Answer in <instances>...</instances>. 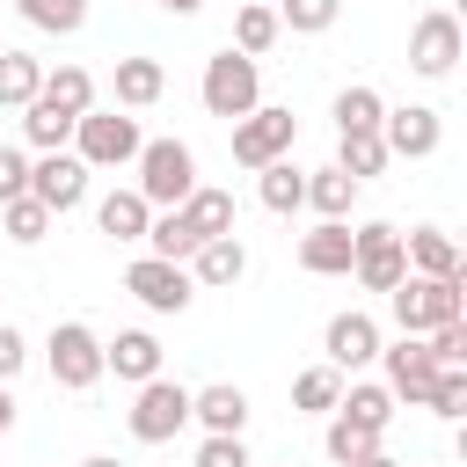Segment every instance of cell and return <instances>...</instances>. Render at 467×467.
I'll return each instance as SVG.
<instances>
[{
	"label": "cell",
	"mask_w": 467,
	"mask_h": 467,
	"mask_svg": "<svg viewBox=\"0 0 467 467\" xmlns=\"http://www.w3.org/2000/svg\"><path fill=\"white\" fill-rule=\"evenodd\" d=\"M7 423H15V394L0 387V431H7Z\"/></svg>",
	"instance_id": "f6af8a7d"
},
{
	"label": "cell",
	"mask_w": 467,
	"mask_h": 467,
	"mask_svg": "<svg viewBox=\"0 0 467 467\" xmlns=\"http://www.w3.org/2000/svg\"><path fill=\"white\" fill-rule=\"evenodd\" d=\"M321 445H328V460H336V467H358V460L379 445V431H365V423H350V416L336 409V423H328V438H321Z\"/></svg>",
	"instance_id": "8d00e7d4"
},
{
	"label": "cell",
	"mask_w": 467,
	"mask_h": 467,
	"mask_svg": "<svg viewBox=\"0 0 467 467\" xmlns=\"http://www.w3.org/2000/svg\"><path fill=\"white\" fill-rule=\"evenodd\" d=\"M80 467H124V460H109V452H95V460H80Z\"/></svg>",
	"instance_id": "bcb514c9"
},
{
	"label": "cell",
	"mask_w": 467,
	"mask_h": 467,
	"mask_svg": "<svg viewBox=\"0 0 467 467\" xmlns=\"http://www.w3.org/2000/svg\"><path fill=\"white\" fill-rule=\"evenodd\" d=\"M190 277H197V285H212V292H226V285H241V277H248V248H241L234 234H219V241H204V248L190 255Z\"/></svg>",
	"instance_id": "e0dca14e"
},
{
	"label": "cell",
	"mask_w": 467,
	"mask_h": 467,
	"mask_svg": "<svg viewBox=\"0 0 467 467\" xmlns=\"http://www.w3.org/2000/svg\"><path fill=\"white\" fill-rule=\"evenodd\" d=\"M36 88H44V58H29V51H0V109L36 102Z\"/></svg>",
	"instance_id": "d4e9b609"
},
{
	"label": "cell",
	"mask_w": 467,
	"mask_h": 467,
	"mask_svg": "<svg viewBox=\"0 0 467 467\" xmlns=\"http://www.w3.org/2000/svg\"><path fill=\"white\" fill-rule=\"evenodd\" d=\"M285 29H277V7L270 0H248L241 15H234V51H248V58H263L270 44H277Z\"/></svg>",
	"instance_id": "484cf974"
},
{
	"label": "cell",
	"mask_w": 467,
	"mask_h": 467,
	"mask_svg": "<svg viewBox=\"0 0 467 467\" xmlns=\"http://www.w3.org/2000/svg\"><path fill=\"white\" fill-rule=\"evenodd\" d=\"M423 350H431L438 365H467V321H438V328L423 336Z\"/></svg>",
	"instance_id": "f35d334b"
},
{
	"label": "cell",
	"mask_w": 467,
	"mask_h": 467,
	"mask_svg": "<svg viewBox=\"0 0 467 467\" xmlns=\"http://www.w3.org/2000/svg\"><path fill=\"white\" fill-rule=\"evenodd\" d=\"M336 15H343V0H277V29H292V36H321V29H336Z\"/></svg>",
	"instance_id": "e575fe53"
},
{
	"label": "cell",
	"mask_w": 467,
	"mask_h": 467,
	"mask_svg": "<svg viewBox=\"0 0 467 467\" xmlns=\"http://www.w3.org/2000/svg\"><path fill=\"white\" fill-rule=\"evenodd\" d=\"M22 190H29V153L22 146H0V204L22 197Z\"/></svg>",
	"instance_id": "60d3db41"
},
{
	"label": "cell",
	"mask_w": 467,
	"mask_h": 467,
	"mask_svg": "<svg viewBox=\"0 0 467 467\" xmlns=\"http://www.w3.org/2000/svg\"><path fill=\"white\" fill-rule=\"evenodd\" d=\"M379 117H387V102H379V88H343L336 95V131H379Z\"/></svg>",
	"instance_id": "4dcf8cb0"
},
{
	"label": "cell",
	"mask_w": 467,
	"mask_h": 467,
	"mask_svg": "<svg viewBox=\"0 0 467 467\" xmlns=\"http://www.w3.org/2000/svg\"><path fill=\"white\" fill-rule=\"evenodd\" d=\"M190 423V387L182 379H139V401H131V438L139 445H168L175 431Z\"/></svg>",
	"instance_id": "8992f818"
},
{
	"label": "cell",
	"mask_w": 467,
	"mask_h": 467,
	"mask_svg": "<svg viewBox=\"0 0 467 467\" xmlns=\"http://www.w3.org/2000/svg\"><path fill=\"white\" fill-rule=\"evenodd\" d=\"M358 467H401V460H387V452H379V445H372V452H365V460H358Z\"/></svg>",
	"instance_id": "ee69618b"
},
{
	"label": "cell",
	"mask_w": 467,
	"mask_h": 467,
	"mask_svg": "<svg viewBox=\"0 0 467 467\" xmlns=\"http://www.w3.org/2000/svg\"><path fill=\"white\" fill-rule=\"evenodd\" d=\"M146 241H153V255H168V263H190V255H197V234H190V219H182L175 204H168V212H153Z\"/></svg>",
	"instance_id": "d6a6232c"
},
{
	"label": "cell",
	"mask_w": 467,
	"mask_h": 467,
	"mask_svg": "<svg viewBox=\"0 0 467 467\" xmlns=\"http://www.w3.org/2000/svg\"><path fill=\"white\" fill-rule=\"evenodd\" d=\"M292 139H299V117H292V109H263V102H255L248 117H234V161H241V168L285 161Z\"/></svg>",
	"instance_id": "52a82bcc"
},
{
	"label": "cell",
	"mask_w": 467,
	"mask_h": 467,
	"mask_svg": "<svg viewBox=\"0 0 467 467\" xmlns=\"http://www.w3.org/2000/svg\"><path fill=\"white\" fill-rule=\"evenodd\" d=\"M131 168H139V197H146V204H161V212H168V204H182V197L197 190V153H190L182 139H146Z\"/></svg>",
	"instance_id": "3957f363"
},
{
	"label": "cell",
	"mask_w": 467,
	"mask_h": 467,
	"mask_svg": "<svg viewBox=\"0 0 467 467\" xmlns=\"http://www.w3.org/2000/svg\"><path fill=\"white\" fill-rule=\"evenodd\" d=\"M190 416H197L204 431L241 438V423H248V394H241V387H226V379H219V387H197V394H190Z\"/></svg>",
	"instance_id": "7402d4cb"
},
{
	"label": "cell",
	"mask_w": 467,
	"mask_h": 467,
	"mask_svg": "<svg viewBox=\"0 0 467 467\" xmlns=\"http://www.w3.org/2000/svg\"><path fill=\"white\" fill-rule=\"evenodd\" d=\"M29 29H51V36H73L88 22V0H15Z\"/></svg>",
	"instance_id": "d590c367"
},
{
	"label": "cell",
	"mask_w": 467,
	"mask_h": 467,
	"mask_svg": "<svg viewBox=\"0 0 467 467\" xmlns=\"http://www.w3.org/2000/svg\"><path fill=\"white\" fill-rule=\"evenodd\" d=\"M248 467H255V460H248Z\"/></svg>",
	"instance_id": "681fc988"
},
{
	"label": "cell",
	"mask_w": 467,
	"mask_h": 467,
	"mask_svg": "<svg viewBox=\"0 0 467 467\" xmlns=\"http://www.w3.org/2000/svg\"><path fill=\"white\" fill-rule=\"evenodd\" d=\"M263 182H255V197L270 204V212H299L306 204V175L292 168V161H270V168H255Z\"/></svg>",
	"instance_id": "f1b7e54d"
},
{
	"label": "cell",
	"mask_w": 467,
	"mask_h": 467,
	"mask_svg": "<svg viewBox=\"0 0 467 467\" xmlns=\"http://www.w3.org/2000/svg\"><path fill=\"white\" fill-rule=\"evenodd\" d=\"M88 175H95V168H88L80 153H66V146H58V153L29 161V197H36V204L58 219V212H73V204L88 197Z\"/></svg>",
	"instance_id": "8fae6325"
},
{
	"label": "cell",
	"mask_w": 467,
	"mask_h": 467,
	"mask_svg": "<svg viewBox=\"0 0 467 467\" xmlns=\"http://www.w3.org/2000/svg\"><path fill=\"white\" fill-rule=\"evenodd\" d=\"M336 394H343V372H336V365H306V372L292 379V401H299L306 416H328Z\"/></svg>",
	"instance_id": "836d02e7"
},
{
	"label": "cell",
	"mask_w": 467,
	"mask_h": 467,
	"mask_svg": "<svg viewBox=\"0 0 467 467\" xmlns=\"http://www.w3.org/2000/svg\"><path fill=\"white\" fill-rule=\"evenodd\" d=\"M336 409H343L350 423H365V431H387V423H394V394H387V387H372V379L343 387V394H336Z\"/></svg>",
	"instance_id": "83f0119b"
},
{
	"label": "cell",
	"mask_w": 467,
	"mask_h": 467,
	"mask_svg": "<svg viewBox=\"0 0 467 467\" xmlns=\"http://www.w3.org/2000/svg\"><path fill=\"white\" fill-rule=\"evenodd\" d=\"M350 197H358V182H350L343 168H314V175H306V204H314L321 219H350Z\"/></svg>",
	"instance_id": "f546056e"
},
{
	"label": "cell",
	"mask_w": 467,
	"mask_h": 467,
	"mask_svg": "<svg viewBox=\"0 0 467 467\" xmlns=\"http://www.w3.org/2000/svg\"><path fill=\"white\" fill-rule=\"evenodd\" d=\"M387 306H394V328L401 336H431L438 321H460L467 314V270L460 277H401L387 292Z\"/></svg>",
	"instance_id": "6da1fadb"
},
{
	"label": "cell",
	"mask_w": 467,
	"mask_h": 467,
	"mask_svg": "<svg viewBox=\"0 0 467 467\" xmlns=\"http://www.w3.org/2000/svg\"><path fill=\"white\" fill-rule=\"evenodd\" d=\"M102 372H117V379H131V387H139V379H153V372H161V343H153L146 328H124L117 343H102Z\"/></svg>",
	"instance_id": "ac0fdd59"
},
{
	"label": "cell",
	"mask_w": 467,
	"mask_h": 467,
	"mask_svg": "<svg viewBox=\"0 0 467 467\" xmlns=\"http://www.w3.org/2000/svg\"><path fill=\"white\" fill-rule=\"evenodd\" d=\"M336 139H343V146H336V168H343L350 182H365V175H379V168L394 161L379 131H336Z\"/></svg>",
	"instance_id": "cb8c5ba5"
},
{
	"label": "cell",
	"mask_w": 467,
	"mask_h": 467,
	"mask_svg": "<svg viewBox=\"0 0 467 467\" xmlns=\"http://www.w3.org/2000/svg\"><path fill=\"white\" fill-rule=\"evenodd\" d=\"M44 102H58L66 117H80V109H95V73L88 66H58V73H44V88H36Z\"/></svg>",
	"instance_id": "4316f807"
},
{
	"label": "cell",
	"mask_w": 467,
	"mask_h": 467,
	"mask_svg": "<svg viewBox=\"0 0 467 467\" xmlns=\"http://www.w3.org/2000/svg\"><path fill=\"white\" fill-rule=\"evenodd\" d=\"M22 358H29V343H22V328H7V321H0V387H7L15 372H22Z\"/></svg>",
	"instance_id": "b9f144b4"
},
{
	"label": "cell",
	"mask_w": 467,
	"mask_h": 467,
	"mask_svg": "<svg viewBox=\"0 0 467 467\" xmlns=\"http://www.w3.org/2000/svg\"><path fill=\"white\" fill-rule=\"evenodd\" d=\"M460 51H467V36H460V15H445V7L409 29V73H423V80H445L460 66Z\"/></svg>",
	"instance_id": "30bf717a"
},
{
	"label": "cell",
	"mask_w": 467,
	"mask_h": 467,
	"mask_svg": "<svg viewBox=\"0 0 467 467\" xmlns=\"http://www.w3.org/2000/svg\"><path fill=\"white\" fill-rule=\"evenodd\" d=\"M401 255H409V277H460V270H467L460 248H452V234H438V226L401 234Z\"/></svg>",
	"instance_id": "2e32d148"
},
{
	"label": "cell",
	"mask_w": 467,
	"mask_h": 467,
	"mask_svg": "<svg viewBox=\"0 0 467 467\" xmlns=\"http://www.w3.org/2000/svg\"><path fill=\"white\" fill-rule=\"evenodd\" d=\"M44 350H51V379H58L66 394H88V387L102 379V336H95L88 321H58Z\"/></svg>",
	"instance_id": "ba28073f"
},
{
	"label": "cell",
	"mask_w": 467,
	"mask_h": 467,
	"mask_svg": "<svg viewBox=\"0 0 467 467\" xmlns=\"http://www.w3.org/2000/svg\"><path fill=\"white\" fill-rule=\"evenodd\" d=\"M321 350H328V365H336V372H358V365H372V358H379V321L350 306V314H336V321H328Z\"/></svg>",
	"instance_id": "5bb4252c"
},
{
	"label": "cell",
	"mask_w": 467,
	"mask_h": 467,
	"mask_svg": "<svg viewBox=\"0 0 467 467\" xmlns=\"http://www.w3.org/2000/svg\"><path fill=\"white\" fill-rule=\"evenodd\" d=\"M0 51H7V44H0Z\"/></svg>",
	"instance_id": "c3c4849f"
},
{
	"label": "cell",
	"mask_w": 467,
	"mask_h": 467,
	"mask_svg": "<svg viewBox=\"0 0 467 467\" xmlns=\"http://www.w3.org/2000/svg\"><path fill=\"white\" fill-rule=\"evenodd\" d=\"M22 139H29L36 153H58V146L73 139V117H66L58 102H44V95H36V102H22Z\"/></svg>",
	"instance_id": "603a6c76"
},
{
	"label": "cell",
	"mask_w": 467,
	"mask_h": 467,
	"mask_svg": "<svg viewBox=\"0 0 467 467\" xmlns=\"http://www.w3.org/2000/svg\"><path fill=\"white\" fill-rule=\"evenodd\" d=\"M255 102H263V73H255V58H248V51H234V44H226L219 58H204V109H212V117H226V124H234V117H248Z\"/></svg>",
	"instance_id": "277c9868"
},
{
	"label": "cell",
	"mask_w": 467,
	"mask_h": 467,
	"mask_svg": "<svg viewBox=\"0 0 467 467\" xmlns=\"http://www.w3.org/2000/svg\"><path fill=\"white\" fill-rule=\"evenodd\" d=\"M379 139H387V153L423 161V153H438L445 124H438V109H431V102H401V109H387V117H379Z\"/></svg>",
	"instance_id": "7c38bea8"
},
{
	"label": "cell",
	"mask_w": 467,
	"mask_h": 467,
	"mask_svg": "<svg viewBox=\"0 0 467 467\" xmlns=\"http://www.w3.org/2000/svg\"><path fill=\"white\" fill-rule=\"evenodd\" d=\"M423 409H438L445 423H460V416H467V365H438V387H431Z\"/></svg>",
	"instance_id": "74e56055"
},
{
	"label": "cell",
	"mask_w": 467,
	"mask_h": 467,
	"mask_svg": "<svg viewBox=\"0 0 467 467\" xmlns=\"http://www.w3.org/2000/svg\"><path fill=\"white\" fill-rule=\"evenodd\" d=\"M387 358V394L394 401H431V387H438V358L423 350V336H401L394 350H379Z\"/></svg>",
	"instance_id": "4fadbf2b"
},
{
	"label": "cell",
	"mask_w": 467,
	"mask_h": 467,
	"mask_svg": "<svg viewBox=\"0 0 467 467\" xmlns=\"http://www.w3.org/2000/svg\"><path fill=\"white\" fill-rule=\"evenodd\" d=\"M0 226H7V241H22V248H36V241L51 234V212H44V204H36L29 190H22V197H7V204H0Z\"/></svg>",
	"instance_id": "1f68e13d"
},
{
	"label": "cell",
	"mask_w": 467,
	"mask_h": 467,
	"mask_svg": "<svg viewBox=\"0 0 467 467\" xmlns=\"http://www.w3.org/2000/svg\"><path fill=\"white\" fill-rule=\"evenodd\" d=\"M153 7H161V15H197L204 0H153Z\"/></svg>",
	"instance_id": "7bdbcfd3"
},
{
	"label": "cell",
	"mask_w": 467,
	"mask_h": 467,
	"mask_svg": "<svg viewBox=\"0 0 467 467\" xmlns=\"http://www.w3.org/2000/svg\"><path fill=\"white\" fill-rule=\"evenodd\" d=\"M270 7H277V0H270Z\"/></svg>",
	"instance_id": "7dc6e473"
},
{
	"label": "cell",
	"mask_w": 467,
	"mask_h": 467,
	"mask_svg": "<svg viewBox=\"0 0 467 467\" xmlns=\"http://www.w3.org/2000/svg\"><path fill=\"white\" fill-rule=\"evenodd\" d=\"M95 226H102L109 241H146V226H153V204H146L139 190H109V197L95 204Z\"/></svg>",
	"instance_id": "44dd1931"
},
{
	"label": "cell",
	"mask_w": 467,
	"mask_h": 467,
	"mask_svg": "<svg viewBox=\"0 0 467 467\" xmlns=\"http://www.w3.org/2000/svg\"><path fill=\"white\" fill-rule=\"evenodd\" d=\"M117 109H153L161 95H168V73H161V58H117Z\"/></svg>",
	"instance_id": "d6986e66"
},
{
	"label": "cell",
	"mask_w": 467,
	"mask_h": 467,
	"mask_svg": "<svg viewBox=\"0 0 467 467\" xmlns=\"http://www.w3.org/2000/svg\"><path fill=\"white\" fill-rule=\"evenodd\" d=\"M197 467H248V445H241V438H226V431H204Z\"/></svg>",
	"instance_id": "ab89813d"
},
{
	"label": "cell",
	"mask_w": 467,
	"mask_h": 467,
	"mask_svg": "<svg viewBox=\"0 0 467 467\" xmlns=\"http://www.w3.org/2000/svg\"><path fill=\"white\" fill-rule=\"evenodd\" d=\"M299 270L343 277V270H350V226H343V219H321L314 234H299Z\"/></svg>",
	"instance_id": "9a60e30c"
},
{
	"label": "cell",
	"mask_w": 467,
	"mask_h": 467,
	"mask_svg": "<svg viewBox=\"0 0 467 467\" xmlns=\"http://www.w3.org/2000/svg\"><path fill=\"white\" fill-rule=\"evenodd\" d=\"M350 277H358L365 292H394V285L409 277V255H401V226H387V219L358 226V234H350Z\"/></svg>",
	"instance_id": "5b68a950"
},
{
	"label": "cell",
	"mask_w": 467,
	"mask_h": 467,
	"mask_svg": "<svg viewBox=\"0 0 467 467\" xmlns=\"http://www.w3.org/2000/svg\"><path fill=\"white\" fill-rule=\"evenodd\" d=\"M139 117L131 109H80L73 117V153L88 161V168H124V161H139Z\"/></svg>",
	"instance_id": "7a4b0ae2"
},
{
	"label": "cell",
	"mask_w": 467,
	"mask_h": 467,
	"mask_svg": "<svg viewBox=\"0 0 467 467\" xmlns=\"http://www.w3.org/2000/svg\"><path fill=\"white\" fill-rule=\"evenodd\" d=\"M175 212L190 219L197 248H204V241H219V234H234V190H204V182H197V190H190V197H182Z\"/></svg>",
	"instance_id": "ffe728a7"
},
{
	"label": "cell",
	"mask_w": 467,
	"mask_h": 467,
	"mask_svg": "<svg viewBox=\"0 0 467 467\" xmlns=\"http://www.w3.org/2000/svg\"><path fill=\"white\" fill-rule=\"evenodd\" d=\"M124 292H131L139 306H153V314H182L190 292H197V277H190L182 263H168V255H139V263L124 270Z\"/></svg>",
	"instance_id": "9c48e42d"
}]
</instances>
